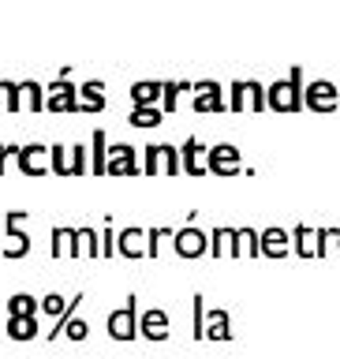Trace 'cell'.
Wrapping results in <instances>:
<instances>
[{
	"mask_svg": "<svg viewBox=\"0 0 340 359\" xmlns=\"http://www.w3.org/2000/svg\"><path fill=\"white\" fill-rule=\"evenodd\" d=\"M303 94H307V86H303V67H292L285 79H277V83L266 86V109L269 112H299Z\"/></svg>",
	"mask_w": 340,
	"mask_h": 359,
	"instance_id": "cell-1",
	"label": "cell"
},
{
	"mask_svg": "<svg viewBox=\"0 0 340 359\" xmlns=\"http://www.w3.org/2000/svg\"><path fill=\"white\" fill-rule=\"evenodd\" d=\"M179 172H184V165H179V146H172V142L146 146L142 176H179Z\"/></svg>",
	"mask_w": 340,
	"mask_h": 359,
	"instance_id": "cell-2",
	"label": "cell"
},
{
	"mask_svg": "<svg viewBox=\"0 0 340 359\" xmlns=\"http://www.w3.org/2000/svg\"><path fill=\"white\" fill-rule=\"evenodd\" d=\"M240 161H243V154H240V146H232V142H217L206 150V172H213V176H224V180L240 176L243 172Z\"/></svg>",
	"mask_w": 340,
	"mask_h": 359,
	"instance_id": "cell-3",
	"label": "cell"
},
{
	"mask_svg": "<svg viewBox=\"0 0 340 359\" xmlns=\"http://www.w3.org/2000/svg\"><path fill=\"white\" fill-rule=\"evenodd\" d=\"M229 109L232 112H262L266 109V86L258 79H236Z\"/></svg>",
	"mask_w": 340,
	"mask_h": 359,
	"instance_id": "cell-4",
	"label": "cell"
},
{
	"mask_svg": "<svg viewBox=\"0 0 340 359\" xmlns=\"http://www.w3.org/2000/svg\"><path fill=\"white\" fill-rule=\"evenodd\" d=\"M109 337L112 341H135L139 337V296H128L120 311L109 314Z\"/></svg>",
	"mask_w": 340,
	"mask_h": 359,
	"instance_id": "cell-5",
	"label": "cell"
},
{
	"mask_svg": "<svg viewBox=\"0 0 340 359\" xmlns=\"http://www.w3.org/2000/svg\"><path fill=\"white\" fill-rule=\"evenodd\" d=\"M45 112H79V86L67 83V67L53 86H45Z\"/></svg>",
	"mask_w": 340,
	"mask_h": 359,
	"instance_id": "cell-6",
	"label": "cell"
},
{
	"mask_svg": "<svg viewBox=\"0 0 340 359\" xmlns=\"http://www.w3.org/2000/svg\"><path fill=\"white\" fill-rule=\"evenodd\" d=\"M172 247L187 262L191 258H202V255H210V232H202L198 224H184L179 232H172Z\"/></svg>",
	"mask_w": 340,
	"mask_h": 359,
	"instance_id": "cell-7",
	"label": "cell"
},
{
	"mask_svg": "<svg viewBox=\"0 0 340 359\" xmlns=\"http://www.w3.org/2000/svg\"><path fill=\"white\" fill-rule=\"evenodd\" d=\"M105 176H142V161H139V150L128 142L120 146H109V168Z\"/></svg>",
	"mask_w": 340,
	"mask_h": 359,
	"instance_id": "cell-8",
	"label": "cell"
},
{
	"mask_svg": "<svg viewBox=\"0 0 340 359\" xmlns=\"http://www.w3.org/2000/svg\"><path fill=\"white\" fill-rule=\"evenodd\" d=\"M224 109H229V97H224V86L217 79L195 83V112H224Z\"/></svg>",
	"mask_w": 340,
	"mask_h": 359,
	"instance_id": "cell-9",
	"label": "cell"
},
{
	"mask_svg": "<svg viewBox=\"0 0 340 359\" xmlns=\"http://www.w3.org/2000/svg\"><path fill=\"white\" fill-rule=\"evenodd\" d=\"M27 221V210H11L8 217H4V229H8V247H4V258H22L30 251V236L27 232H19V224Z\"/></svg>",
	"mask_w": 340,
	"mask_h": 359,
	"instance_id": "cell-10",
	"label": "cell"
},
{
	"mask_svg": "<svg viewBox=\"0 0 340 359\" xmlns=\"http://www.w3.org/2000/svg\"><path fill=\"white\" fill-rule=\"evenodd\" d=\"M206 150H210V146H202V139H195V135L179 146V165H184V176H195V180L206 176Z\"/></svg>",
	"mask_w": 340,
	"mask_h": 359,
	"instance_id": "cell-11",
	"label": "cell"
},
{
	"mask_svg": "<svg viewBox=\"0 0 340 359\" xmlns=\"http://www.w3.org/2000/svg\"><path fill=\"white\" fill-rule=\"evenodd\" d=\"M49 146H41V142H34V146H19V154H15V161H19V172L22 176H45L49 172Z\"/></svg>",
	"mask_w": 340,
	"mask_h": 359,
	"instance_id": "cell-12",
	"label": "cell"
},
{
	"mask_svg": "<svg viewBox=\"0 0 340 359\" xmlns=\"http://www.w3.org/2000/svg\"><path fill=\"white\" fill-rule=\"evenodd\" d=\"M168 314L161 307H150V311H142V318H139V337H146V341H168Z\"/></svg>",
	"mask_w": 340,
	"mask_h": 359,
	"instance_id": "cell-13",
	"label": "cell"
},
{
	"mask_svg": "<svg viewBox=\"0 0 340 359\" xmlns=\"http://www.w3.org/2000/svg\"><path fill=\"white\" fill-rule=\"evenodd\" d=\"M86 247H83V232L79 229H53V258H60V255H72L79 258Z\"/></svg>",
	"mask_w": 340,
	"mask_h": 359,
	"instance_id": "cell-14",
	"label": "cell"
},
{
	"mask_svg": "<svg viewBox=\"0 0 340 359\" xmlns=\"http://www.w3.org/2000/svg\"><path fill=\"white\" fill-rule=\"evenodd\" d=\"M146 232L139 229V224H128V229H120V236H116V255H123V258H142L146 255Z\"/></svg>",
	"mask_w": 340,
	"mask_h": 359,
	"instance_id": "cell-15",
	"label": "cell"
},
{
	"mask_svg": "<svg viewBox=\"0 0 340 359\" xmlns=\"http://www.w3.org/2000/svg\"><path fill=\"white\" fill-rule=\"evenodd\" d=\"M258 236H262V258H285L292 251V243H288L292 236L285 229H277V224H269V229H262Z\"/></svg>",
	"mask_w": 340,
	"mask_h": 359,
	"instance_id": "cell-16",
	"label": "cell"
},
{
	"mask_svg": "<svg viewBox=\"0 0 340 359\" xmlns=\"http://www.w3.org/2000/svg\"><path fill=\"white\" fill-rule=\"evenodd\" d=\"M101 109H105V83L90 79V83L79 86V112H101Z\"/></svg>",
	"mask_w": 340,
	"mask_h": 359,
	"instance_id": "cell-17",
	"label": "cell"
},
{
	"mask_svg": "<svg viewBox=\"0 0 340 359\" xmlns=\"http://www.w3.org/2000/svg\"><path fill=\"white\" fill-rule=\"evenodd\" d=\"M206 341H232V318L224 307H213L206 314Z\"/></svg>",
	"mask_w": 340,
	"mask_h": 359,
	"instance_id": "cell-18",
	"label": "cell"
},
{
	"mask_svg": "<svg viewBox=\"0 0 340 359\" xmlns=\"http://www.w3.org/2000/svg\"><path fill=\"white\" fill-rule=\"evenodd\" d=\"M303 105L314 109V112L333 109V105H336V90H333L329 83H314V86H307V94H303Z\"/></svg>",
	"mask_w": 340,
	"mask_h": 359,
	"instance_id": "cell-19",
	"label": "cell"
},
{
	"mask_svg": "<svg viewBox=\"0 0 340 359\" xmlns=\"http://www.w3.org/2000/svg\"><path fill=\"white\" fill-rule=\"evenodd\" d=\"M161 90H165V83H157V79H139V83L131 86V101L135 105H157V101H161Z\"/></svg>",
	"mask_w": 340,
	"mask_h": 359,
	"instance_id": "cell-20",
	"label": "cell"
},
{
	"mask_svg": "<svg viewBox=\"0 0 340 359\" xmlns=\"http://www.w3.org/2000/svg\"><path fill=\"white\" fill-rule=\"evenodd\" d=\"M19 94H22V105L30 112H45V86L34 83V79H22L19 83Z\"/></svg>",
	"mask_w": 340,
	"mask_h": 359,
	"instance_id": "cell-21",
	"label": "cell"
},
{
	"mask_svg": "<svg viewBox=\"0 0 340 359\" xmlns=\"http://www.w3.org/2000/svg\"><path fill=\"white\" fill-rule=\"evenodd\" d=\"M8 337H11V341H34V337H38V314L8 318Z\"/></svg>",
	"mask_w": 340,
	"mask_h": 359,
	"instance_id": "cell-22",
	"label": "cell"
},
{
	"mask_svg": "<svg viewBox=\"0 0 340 359\" xmlns=\"http://www.w3.org/2000/svg\"><path fill=\"white\" fill-rule=\"evenodd\" d=\"M128 123H131V128H157V123H165V112L157 105H135Z\"/></svg>",
	"mask_w": 340,
	"mask_h": 359,
	"instance_id": "cell-23",
	"label": "cell"
},
{
	"mask_svg": "<svg viewBox=\"0 0 340 359\" xmlns=\"http://www.w3.org/2000/svg\"><path fill=\"white\" fill-rule=\"evenodd\" d=\"M105 168H109V135L97 128L94 131V161H90V172L105 176Z\"/></svg>",
	"mask_w": 340,
	"mask_h": 359,
	"instance_id": "cell-24",
	"label": "cell"
},
{
	"mask_svg": "<svg viewBox=\"0 0 340 359\" xmlns=\"http://www.w3.org/2000/svg\"><path fill=\"white\" fill-rule=\"evenodd\" d=\"M72 146H53L49 150V172H56V176H64V180H72Z\"/></svg>",
	"mask_w": 340,
	"mask_h": 359,
	"instance_id": "cell-25",
	"label": "cell"
},
{
	"mask_svg": "<svg viewBox=\"0 0 340 359\" xmlns=\"http://www.w3.org/2000/svg\"><path fill=\"white\" fill-rule=\"evenodd\" d=\"M27 314H38V303H34V296H27V292H15V296L8 299V318H27Z\"/></svg>",
	"mask_w": 340,
	"mask_h": 359,
	"instance_id": "cell-26",
	"label": "cell"
},
{
	"mask_svg": "<svg viewBox=\"0 0 340 359\" xmlns=\"http://www.w3.org/2000/svg\"><path fill=\"white\" fill-rule=\"evenodd\" d=\"M179 90H191V86L187 83H165V90H161V112H176Z\"/></svg>",
	"mask_w": 340,
	"mask_h": 359,
	"instance_id": "cell-27",
	"label": "cell"
},
{
	"mask_svg": "<svg viewBox=\"0 0 340 359\" xmlns=\"http://www.w3.org/2000/svg\"><path fill=\"white\" fill-rule=\"evenodd\" d=\"M67 303H72V299H64V296H56V292H49V296L41 299V311L53 314V318H64V314H67Z\"/></svg>",
	"mask_w": 340,
	"mask_h": 359,
	"instance_id": "cell-28",
	"label": "cell"
},
{
	"mask_svg": "<svg viewBox=\"0 0 340 359\" xmlns=\"http://www.w3.org/2000/svg\"><path fill=\"white\" fill-rule=\"evenodd\" d=\"M90 172V157H86V146L75 142L72 146V176H86Z\"/></svg>",
	"mask_w": 340,
	"mask_h": 359,
	"instance_id": "cell-29",
	"label": "cell"
},
{
	"mask_svg": "<svg viewBox=\"0 0 340 359\" xmlns=\"http://www.w3.org/2000/svg\"><path fill=\"white\" fill-rule=\"evenodd\" d=\"M165 236H172V229H150L146 232V258H157V247H161Z\"/></svg>",
	"mask_w": 340,
	"mask_h": 359,
	"instance_id": "cell-30",
	"label": "cell"
},
{
	"mask_svg": "<svg viewBox=\"0 0 340 359\" xmlns=\"http://www.w3.org/2000/svg\"><path fill=\"white\" fill-rule=\"evenodd\" d=\"M4 105H8V112H19V109H22L19 83H4Z\"/></svg>",
	"mask_w": 340,
	"mask_h": 359,
	"instance_id": "cell-31",
	"label": "cell"
},
{
	"mask_svg": "<svg viewBox=\"0 0 340 359\" xmlns=\"http://www.w3.org/2000/svg\"><path fill=\"white\" fill-rule=\"evenodd\" d=\"M195 341H206V318H202V292H195Z\"/></svg>",
	"mask_w": 340,
	"mask_h": 359,
	"instance_id": "cell-32",
	"label": "cell"
},
{
	"mask_svg": "<svg viewBox=\"0 0 340 359\" xmlns=\"http://www.w3.org/2000/svg\"><path fill=\"white\" fill-rule=\"evenodd\" d=\"M79 232H83V240H86V243H83V247H86V255H90V258H101V243H97V232H94V229H79Z\"/></svg>",
	"mask_w": 340,
	"mask_h": 359,
	"instance_id": "cell-33",
	"label": "cell"
},
{
	"mask_svg": "<svg viewBox=\"0 0 340 359\" xmlns=\"http://www.w3.org/2000/svg\"><path fill=\"white\" fill-rule=\"evenodd\" d=\"M101 258H112V251H116V236H112V217L105 221V236H101Z\"/></svg>",
	"mask_w": 340,
	"mask_h": 359,
	"instance_id": "cell-34",
	"label": "cell"
},
{
	"mask_svg": "<svg viewBox=\"0 0 340 359\" xmlns=\"http://www.w3.org/2000/svg\"><path fill=\"white\" fill-rule=\"evenodd\" d=\"M210 255H213V258H221V255H224V224L210 232Z\"/></svg>",
	"mask_w": 340,
	"mask_h": 359,
	"instance_id": "cell-35",
	"label": "cell"
},
{
	"mask_svg": "<svg viewBox=\"0 0 340 359\" xmlns=\"http://www.w3.org/2000/svg\"><path fill=\"white\" fill-rule=\"evenodd\" d=\"M11 154H19V146H0V176H4V165H8Z\"/></svg>",
	"mask_w": 340,
	"mask_h": 359,
	"instance_id": "cell-36",
	"label": "cell"
},
{
	"mask_svg": "<svg viewBox=\"0 0 340 359\" xmlns=\"http://www.w3.org/2000/svg\"><path fill=\"white\" fill-rule=\"evenodd\" d=\"M0 90H4V83H0Z\"/></svg>",
	"mask_w": 340,
	"mask_h": 359,
	"instance_id": "cell-37",
	"label": "cell"
}]
</instances>
